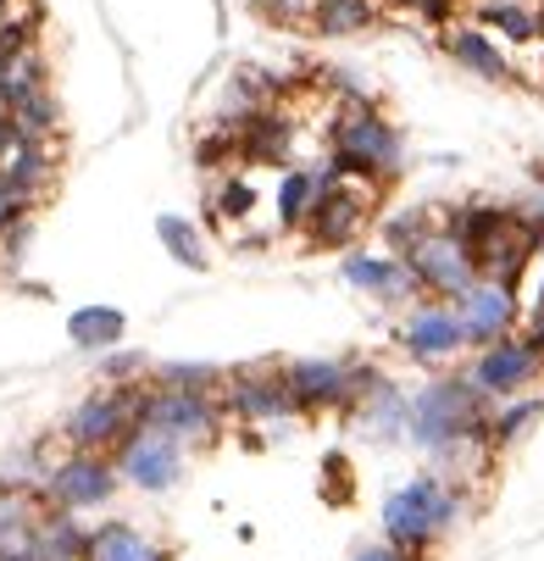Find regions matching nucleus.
Here are the masks:
<instances>
[{"instance_id":"nucleus-1","label":"nucleus","mask_w":544,"mask_h":561,"mask_svg":"<svg viewBox=\"0 0 544 561\" xmlns=\"http://www.w3.org/2000/svg\"><path fill=\"white\" fill-rule=\"evenodd\" d=\"M489 417H495V400L466 373H444V378H428L412 394L406 439L450 472H473V461L484 450H495L489 445Z\"/></svg>"},{"instance_id":"nucleus-2","label":"nucleus","mask_w":544,"mask_h":561,"mask_svg":"<svg viewBox=\"0 0 544 561\" xmlns=\"http://www.w3.org/2000/svg\"><path fill=\"white\" fill-rule=\"evenodd\" d=\"M328 162L350 179H372L389 190L406 173V139L378 101H339V117L328 123Z\"/></svg>"},{"instance_id":"nucleus-3","label":"nucleus","mask_w":544,"mask_h":561,"mask_svg":"<svg viewBox=\"0 0 544 561\" xmlns=\"http://www.w3.org/2000/svg\"><path fill=\"white\" fill-rule=\"evenodd\" d=\"M461 512H466V501H461V490L450 484L444 472H417V478H406L401 490H389V501H383V539L389 545H401V550H412L417 561L461 523Z\"/></svg>"},{"instance_id":"nucleus-4","label":"nucleus","mask_w":544,"mask_h":561,"mask_svg":"<svg viewBox=\"0 0 544 561\" xmlns=\"http://www.w3.org/2000/svg\"><path fill=\"white\" fill-rule=\"evenodd\" d=\"M144 383H150V378H144ZM144 383H101V389H90V394L67 412L61 439H67L72 450L117 456V450L139 434V423H144Z\"/></svg>"},{"instance_id":"nucleus-5","label":"nucleus","mask_w":544,"mask_h":561,"mask_svg":"<svg viewBox=\"0 0 544 561\" xmlns=\"http://www.w3.org/2000/svg\"><path fill=\"white\" fill-rule=\"evenodd\" d=\"M378 195H383V184L350 179V173L334 168L328 184H323V195H317V206H311V217H305V228H300V239H305L311 251H350L356 239L372 228Z\"/></svg>"},{"instance_id":"nucleus-6","label":"nucleus","mask_w":544,"mask_h":561,"mask_svg":"<svg viewBox=\"0 0 544 561\" xmlns=\"http://www.w3.org/2000/svg\"><path fill=\"white\" fill-rule=\"evenodd\" d=\"M283 373H289V389H294L305 417H317V412H356L361 400L389 378L372 362H345V356H300Z\"/></svg>"},{"instance_id":"nucleus-7","label":"nucleus","mask_w":544,"mask_h":561,"mask_svg":"<svg viewBox=\"0 0 544 561\" xmlns=\"http://www.w3.org/2000/svg\"><path fill=\"white\" fill-rule=\"evenodd\" d=\"M222 407L233 423H245V428H283L300 412V400L289 389V373L273 367V362H256V367H233L228 383H222Z\"/></svg>"},{"instance_id":"nucleus-8","label":"nucleus","mask_w":544,"mask_h":561,"mask_svg":"<svg viewBox=\"0 0 544 561\" xmlns=\"http://www.w3.org/2000/svg\"><path fill=\"white\" fill-rule=\"evenodd\" d=\"M123 484V467L117 456H101V450H72L50 461L45 472V484H39V501L45 506H61V512H95L117 495Z\"/></svg>"},{"instance_id":"nucleus-9","label":"nucleus","mask_w":544,"mask_h":561,"mask_svg":"<svg viewBox=\"0 0 544 561\" xmlns=\"http://www.w3.org/2000/svg\"><path fill=\"white\" fill-rule=\"evenodd\" d=\"M144 423L178 434L184 445H217L222 428H228V407H222V394L144 383Z\"/></svg>"},{"instance_id":"nucleus-10","label":"nucleus","mask_w":544,"mask_h":561,"mask_svg":"<svg viewBox=\"0 0 544 561\" xmlns=\"http://www.w3.org/2000/svg\"><path fill=\"white\" fill-rule=\"evenodd\" d=\"M395 345H401L417 367H450L461 351H473V345H466V329H461L455 300H433V295H423L417 306H406L401 329H395Z\"/></svg>"},{"instance_id":"nucleus-11","label":"nucleus","mask_w":544,"mask_h":561,"mask_svg":"<svg viewBox=\"0 0 544 561\" xmlns=\"http://www.w3.org/2000/svg\"><path fill=\"white\" fill-rule=\"evenodd\" d=\"M466 378H473L489 400H517V394H533V383L544 378V345H533L528 329L473 351V367H466Z\"/></svg>"},{"instance_id":"nucleus-12","label":"nucleus","mask_w":544,"mask_h":561,"mask_svg":"<svg viewBox=\"0 0 544 561\" xmlns=\"http://www.w3.org/2000/svg\"><path fill=\"white\" fill-rule=\"evenodd\" d=\"M406 262H412V273H417V284H423V295H433V300H461L466 289H473L484 273H478V262H473V251H466V239H455L444 222L423 239V245H412L406 251Z\"/></svg>"},{"instance_id":"nucleus-13","label":"nucleus","mask_w":544,"mask_h":561,"mask_svg":"<svg viewBox=\"0 0 544 561\" xmlns=\"http://www.w3.org/2000/svg\"><path fill=\"white\" fill-rule=\"evenodd\" d=\"M184 439L167 434V428H150L139 423V434L117 450V467H123V484L144 490V495H167L178 478H184Z\"/></svg>"},{"instance_id":"nucleus-14","label":"nucleus","mask_w":544,"mask_h":561,"mask_svg":"<svg viewBox=\"0 0 544 561\" xmlns=\"http://www.w3.org/2000/svg\"><path fill=\"white\" fill-rule=\"evenodd\" d=\"M339 278L350 289H361L367 300H378V306H417L423 300V284H417L412 262L395 256V251H389V256H378V251H345Z\"/></svg>"},{"instance_id":"nucleus-15","label":"nucleus","mask_w":544,"mask_h":561,"mask_svg":"<svg viewBox=\"0 0 544 561\" xmlns=\"http://www.w3.org/2000/svg\"><path fill=\"white\" fill-rule=\"evenodd\" d=\"M455 311H461V329H466V345H473V351H484V345L517 334V323H522L517 289H511V284H495V278H478L473 289L455 300Z\"/></svg>"},{"instance_id":"nucleus-16","label":"nucleus","mask_w":544,"mask_h":561,"mask_svg":"<svg viewBox=\"0 0 544 561\" xmlns=\"http://www.w3.org/2000/svg\"><path fill=\"white\" fill-rule=\"evenodd\" d=\"M439 45H444V56H450L461 72L484 78V84H511V78H517L506 45H500L484 23H450V28L439 34Z\"/></svg>"},{"instance_id":"nucleus-17","label":"nucleus","mask_w":544,"mask_h":561,"mask_svg":"<svg viewBox=\"0 0 544 561\" xmlns=\"http://www.w3.org/2000/svg\"><path fill=\"white\" fill-rule=\"evenodd\" d=\"M294 117L289 106H262L245 128H240V162L245 168H294Z\"/></svg>"},{"instance_id":"nucleus-18","label":"nucleus","mask_w":544,"mask_h":561,"mask_svg":"<svg viewBox=\"0 0 544 561\" xmlns=\"http://www.w3.org/2000/svg\"><path fill=\"white\" fill-rule=\"evenodd\" d=\"M328 173H334V162H323V168H283L278 173V190H273V228L278 233H300L305 228V217H311V206H317Z\"/></svg>"},{"instance_id":"nucleus-19","label":"nucleus","mask_w":544,"mask_h":561,"mask_svg":"<svg viewBox=\"0 0 544 561\" xmlns=\"http://www.w3.org/2000/svg\"><path fill=\"white\" fill-rule=\"evenodd\" d=\"M0 173L12 179V190H18L23 201H39V195L56 184V145L18 134V139L7 145V156H0Z\"/></svg>"},{"instance_id":"nucleus-20","label":"nucleus","mask_w":544,"mask_h":561,"mask_svg":"<svg viewBox=\"0 0 544 561\" xmlns=\"http://www.w3.org/2000/svg\"><path fill=\"white\" fill-rule=\"evenodd\" d=\"M90 561H173L162 539H150L139 523H95L90 528Z\"/></svg>"},{"instance_id":"nucleus-21","label":"nucleus","mask_w":544,"mask_h":561,"mask_svg":"<svg viewBox=\"0 0 544 561\" xmlns=\"http://www.w3.org/2000/svg\"><path fill=\"white\" fill-rule=\"evenodd\" d=\"M350 417L361 423V434H367V439H383V445H389V439H406L412 394H406V389H401L395 378H383V383H378V389H372V394L361 400V407H356Z\"/></svg>"},{"instance_id":"nucleus-22","label":"nucleus","mask_w":544,"mask_h":561,"mask_svg":"<svg viewBox=\"0 0 544 561\" xmlns=\"http://www.w3.org/2000/svg\"><path fill=\"white\" fill-rule=\"evenodd\" d=\"M378 23H383V0H317L305 34H317V39H356V34H372Z\"/></svg>"},{"instance_id":"nucleus-23","label":"nucleus","mask_w":544,"mask_h":561,"mask_svg":"<svg viewBox=\"0 0 544 561\" xmlns=\"http://www.w3.org/2000/svg\"><path fill=\"white\" fill-rule=\"evenodd\" d=\"M67 340H72L78 351L106 356V351H117V345L128 340V311H123V306H78V311L67 317Z\"/></svg>"},{"instance_id":"nucleus-24","label":"nucleus","mask_w":544,"mask_h":561,"mask_svg":"<svg viewBox=\"0 0 544 561\" xmlns=\"http://www.w3.org/2000/svg\"><path fill=\"white\" fill-rule=\"evenodd\" d=\"M478 23L506 45H539L544 39L539 0H478Z\"/></svg>"},{"instance_id":"nucleus-25","label":"nucleus","mask_w":544,"mask_h":561,"mask_svg":"<svg viewBox=\"0 0 544 561\" xmlns=\"http://www.w3.org/2000/svg\"><path fill=\"white\" fill-rule=\"evenodd\" d=\"M50 84V56H45V45H28V50H12V56H0V106H18V101H28L34 90H45Z\"/></svg>"},{"instance_id":"nucleus-26","label":"nucleus","mask_w":544,"mask_h":561,"mask_svg":"<svg viewBox=\"0 0 544 561\" xmlns=\"http://www.w3.org/2000/svg\"><path fill=\"white\" fill-rule=\"evenodd\" d=\"M155 239H162V251H167L178 267H189V273H206V267H211V251H206V239H200V228H195L189 217L162 211V217H155Z\"/></svg>"},{"instance_id":"nucleus-27","label":"nucleus","mask_w":544,"mask_h":561,"mask_svg":"<svg viewBox=\"0 0 544 561\" xmlns=\"http://www.w3.org/2000/svg\"><path fill=\"white\" fill-rule=\"evenodd\" d=\"M544 417V394H517V400H495V417H489V445L506 450L517 434H528V423Z\"/></svg>"},{"instance_id":"nucleus-28","label":"nucleus","mask_w":544,"mask_h":561,"mask_svg":"<svg viewBox=\"0 0 544 561\" xmlns=\"http://www.w3.org/2000/svg\"><path fill=\"white\" fill-rule=\"evenodd\" d=\"M12 128L28 134V139H56V134H61V101H56V90L45 84V90H34L28 101H18V106H12Z\"/></svg>"},{"instance_id":"nucleus-29","label":"nucleus","mask_w":544,"mask_h":561,"mask_svg":"<svg viewBox=\"0 0 544 561\" xmlns=\"http://www.w3.org/2000/svg\"><path fill=\"white\" fill-rule=\"evenodd\" d=\"M433 228H439V206H406L395 217H383V245L395 256H406L412 245H423Z\"/></svg>"},{"instance_id":"nucleus-30","label":"nucleus","mask_w":544,"mask_h":561,"mask_svg":"<svg viewBox=\"0 0 544 561\" xmlns=\"http://www.w3.org/2000/svg\"><path fill=\"white\" fill-rule=\"evenodd\" d=\"M150 383H167V389H200V394H222L228 373L211 362H162L150 373Z\"/></svg>"},{"instance_id":"nucleus-31","label":"nucleus","mask_w":544,"mask_h":561,"mask_svg":"<svg viewBox=\"0 0 544 561\" xmlns=\"http://www.w3.org/2000/svg\"><path fill=\"white\" fill-rule=\"evenodd\" d=\"M39 28H45V18H39V7L28 0V7H23L18 18H7V23H0V56H12V50H28V45H39Z\"/></svg>"},{"instance_id":"nucleus-32","label":"nucleus","mask_w":544,"mask_h":561,"mask_svg":"<svg viewBox=\"0 0 544 561\" xmlns=\"http://www.w3.org/2000/svg\"><path fill=\"white\" fill-rule=\"evenodd\" d=\"M150 373H155V367L144 362V351H123V345H117V351L101 356V383H144Z\"/></svg>"},{"instance_id":"nucleus-33","label":"nucleus","mask_w":544,"mask_h":561,"mask_svg":"<svg viewBox=\"0 0 544 561\" xmlns=\"http://www.w3.org/2000/svg\"><path fill=\"white\" fill-rule=\"evenodd\" d=\"M251 7H256V18L273 23V28H305L317 0H251Z\"/></svg>"},{"instance_id":"nucleus-34","label":"nucleus","mask_w":544,"mask_h":561,"mask_svg":"<svg viewBox=\"0 0 544 561\" xmlns=\"http://www.w3.org/2000/svg\"><path fill=\"white\" fill-rule=\"evenodd\" d=\"M28 211H34V201H23V195L12 190V179L0 173V239H7L12 228H23V222H28Z\"/></svg>"},{"instance_id":"nucleus-35","label":"nucleus","mask_w":544,"mask_h":561,"mask_svg":"<svg viewBox=\"0 0 544 561\" xmlns=\"http://www.w3.org/2000/svg\"><path fill=\"white\" fill-rule=\"evenodd\" d=\"M401 12H417L423 23H433V28H450L455 23V0H395Z\"/></svg>"},{"instance_id":"nucleus-36","label":"nucleus","mask_w":544,"mask_h":561,"mask_svg":"<svg viewBox=\"0 0 544 561\" xmlns=\"http://www.w3.org/2000/svg\"><path fill=\"white\" fill-rule=\"evenodd\" d=\"M511 206H517V217H522V222L544 228V173H539V184H533V190H528L522 201H511Z\"/></svg>"},{"instance_id":"nucleus-37","label":"nucleus","mask_w":544,"mask_h":561,"mask_svg":"<svg viewBox=\"0 0 544 561\" xmlns=\"http://www.w3.org/2000/svg\"><path fill=\"white\" fill-rule=\"evenodd\" d=\"M350 561H417L412 550H401V545H389V539H378V545H361Z\"/></svg>"},{"instance_id":"nucleus-38","label":"nucleus","mask_w":544,"mask_h":561,"mask_svg":"<svg viewBox=\"0 0 544 561\" xmlns=\"http://www.w3.org/2000/svg\"><path fill=\"white\" fill-rule=\"evenodd\" d=\"M528 334H533V345H544V284H539V295L528 306Z\"/></svg>"},{"instance_id":"nucleus-39","label":"nucleus","mask_w":544,"mask_h":561,"mask_svg":"<svg viewBox=\"0 0 544 561\" xmlns=\"http://www.w3.org/2000/svg\"><path fill=\"white\" fill-rule=\"evenodd\" d=\"M23 7H28V0H0V23H7V18H18Z\"/></svg>"},{"instance_id":"nucleus-40","label":"nucleus","mask_w":544,"mask_h":561,"mask_svg":"<svg viewBox=\"0 0 544 561\" xmlns=\"http://www.w3.org/2000/svg\"><path fill=\"white\" fill-rule=\"evenodd\" d=\"M539 267H544V228H539ZM544 284V278H539Z\"/></svg>"},{"instance_id":"nucleus-41","label":"nucleus","mask_w":544,"mask_h":561,"mask_svg":"<svg viewBox=\"0 0 544 561\" xmlns=\"http://www.w3.org/2000/svg\"><path fill=\"white\" fill-rule=\"evenodd\" d=\"M539 18H544V0H539ZM539 45H544V39H539Z\"/></svg>"}]
</instances>
